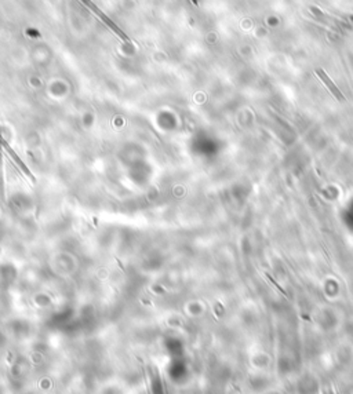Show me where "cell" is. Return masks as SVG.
Here are the masks:
<instances>
[{
  "label": "cell",
  "instance_id": "obj_1",
  "mask_svg": "<svg viewBox=\"0 0 353 394\" xmlns=\"http://www.w3.org/2000/svg\"><path fill=\"white\" fill-rule=\"evenodd\" d=\"M79 1H82L83 4H84L86 7L89 8V10H90L93 14L97 15L98 18H99V20H101L102 23H105L106 26H109V28L112 29V32H115V33H116L118 36L120 37V39H123V40H124L126 43H130V37H128L127 35H126V33H124V32H123V30H121L120 28L118 26V25H116V23H113V21H111V20L108 18V15L104 14V13H102V11H101V10H99V8H98L97 6H95V4H94L93 1H91V0H79Z\"/></svg>",
  "mask_w": 353,
  "mask_h": 394
},
{
  "label": "cell",
  "instance_id": "obj_2",
  "mask_svg": "<svg viewBox=\"0 0 353 394\" xmlns=\"http://www.w3.org/2000/svg\"><path fill=\"white\" fill-rule=\"evenodd\" d=\"M316 74H317V76H319V77H320V79L323 80V83L326 84V86H327V89L330 90L331 94H332L334 97L337 98L338 101H341V102H345L346 98L344 97V95H342V93L339 91L338 87H337V86L334 84V82L331 80L330 77H329V76L326 74V72H324L323 69H316Z\"/></svg>",
  "mask_w": 353,
  "mask_h": 394
},
{
  "label": "cell",
  "instance_id": "obj_3",
  "mask_svg": "<svg viewBox=\"0 0 353 394\" xmlns=\"http://www.w3.org/2000/svg\"><path fill=\"white\" fill-rule=\"evenodd\" d=\"M0 145H1L3 148L6 149V150H7L8 155H10V156H11V157H13V159H14V162H17V164H18V165L21 167V170H23V171L25 172V174H26V175H28V177H29L30 179H32V181H35V177H33V175L30 174L29 170L26 168V165H25V164H24L23 162H21V160H20V157L17 156V153H14V150H13V149H11V148H10V146H8L7 142H6V141H4V139H3V138H1V135H0Z\"/></svg>",
  "mask_w": 353,
  "mask_h": 394
}]
</instances>
